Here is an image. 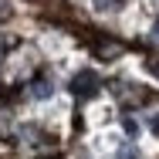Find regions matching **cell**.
<instances>
[{"label":"cell","instance_id":"cell-5","mask_svg":"<svg viewBox=\"0 0 159 159\" xmlns=\"http://www.w3.org/2000/svg\"><path fill=\"white\" fill-rule=\"evenodd\" d=\"M119 159H142V156H139L135 146H122V149H119Z\"/></svg>","mask_w":159,"mask_h":159},{"label":"cell","instance_id":"cell-3","mask_svg":"<svg viewBox=\"0 0 159 159\" xmlns=\"http://www.w3.org/2000/svg\"><path fill=\"white\" fill-rule=\"evenodd\" d=\"M92 7H95L98 14H112V10L122 7V0H92Z\"/></svg>","mask_w":159,"mask_h":159},{"label":"cell","instance_id":"cell-8","mask_svg":"<svg viewBox=\"0 0 159 159\" xmlns=\"http://www.w3.org/2000/svg\"><path fill=\"white\" fill-rule=\"evenodd\" d=\"M152 34H156V37H159V17H156V24H152Z\"/></svg>","mask_w":159,"mask_h":159},{"label":"cell","instance_id":"cell-7","mask_svg":"<svg viewBox=\"0 0 159 159\" xmlns=\"http://www.w3.org/2000/svg\"><path fill=\"white\" fill-rule=\"evenodd\" d=\"M149 125H152V132H156V135H159V115H156V119H152V122H149Z\"/></svg>","mask_w":159,"mask_h":159},{"label":"cell","instance_id":"cell-4","mask_svg":"<svg viewBox=\"0 0 159 159\" xmlns=\"http://www.w3.org/2000/svg\"><path fill=\"white\" fill-rule=\"evenodd\" d=\"M122 132H125L129 139H135V135H139V122H135V119H122Z\"/></svg>","mask_w":159,"mask_h":159},{"label":"cell","instance_id":"cell-6","mask_svg":"<svg viewBox=\"0 0 159 159\" xmlns=\"http://www.w3.org/2000/svg\"><path fill=\"white\" fill-rule=\"evenodd\" d=\"M149 71H152V75H159V61H149Z\"/></svg>","mask_w":159,"mask_h":159},{"label":"cell","instance_id":"cell-2","mask_svg":"<svg viewBox=\"0 0 159 159\" xmlns=\"http://www.w3.org/2000/svg\"><path fill=\"white\" fill-rule=\"evenodd\" d=\"M31 95L34 98H51L54 95V78H51V75H37L31 81Z\"/></svg>","mask_w":159,"mask_h":159},{"label":"cell","instance_id":"cell-1","mask_svg":"<svg viewBox=\"0 0 159 159\" xmlns=\"http://www.w3.org/2000/svg\"><path fill=\"white\" fill-rule=\"evenodd\" d=\"M98 92V78L92 71H78L75 78H71V95L75 98H92Z\"/></svg>","mask_w":159,"mask_h":159}]
</instances>
